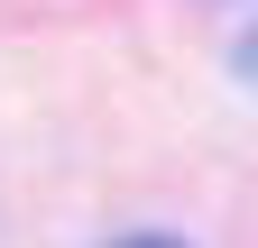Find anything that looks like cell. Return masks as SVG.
I'll return each mask as SVG.
<instances>
[{
    "mask_svg": "<svg viewBox=\"0 0 258 248\" xmlns=\"http://www.w3.org/2000/svg\"><path fill=\"white\" fill-rule=\"evenodd\" d=\"M231 65H240V74L258 83V28H249V37H240V46H231Z\"/></svg>",
    "mask_w": 258,
    "mask_h": 248,
    "instance_id": "obj_1",
    "label": "cell"
},
{
    "mask_svg": "<svg viewBox=\"0 0 258 248\" xmlns=\"http://www.w3.org/2000/svg\"><path fill=\"white\" fill-rule=\"evenodd\" d=\"M120 248H184V239H120Z\"/></svg>",
    "mask_w": 258,
    "mask_h": 248,
    "instance_id": "obj_2",
    "label": "cell"
}]
</instances>
